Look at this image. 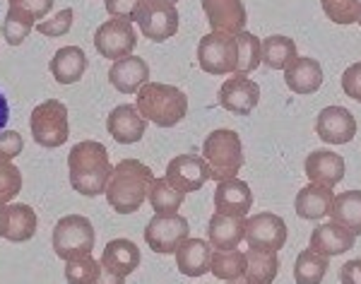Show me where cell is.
Segmentation results:
<instances>
[{"label":"cell","mask_w":361,"mask_h":284,"mask_svg":"<svg viewBox=\"0 0 361 284\" xmlns=\"http://www.w3.org/2000/svg\"><path fill=\"white\" fill-rule=\"evenodd\" d=\"M114 164L109 159V149L99 140H80L68 152L70 185L85 198L104 195L111 178Z\"/></svg>","instance_id":"obj_1"},{"label":"cell","mask_w":361,"mask_h":284,"mask_svg":"<svg viewBox=\"0 0 361 284\" xmlns=\"http://www.w3.org/2000/svg\"><path fill=\"white\" fill-rule=\"evenodd\" d=\"M152 181L154 173L147 164H142L140 159H133V156H126L114 166L104 195H106L109 205L118 214H133L147 200Z\"/></svg>","instance_id":"obj_2"},{"label":"cell","mask_w":361,"mask_h":284,"mask_svg":"<svg viewBox=\"0 0 361 284\" xmlns=\"http://www.w3.org/2000/svg\"><path fill=\"white\" fill-rule=\"evenodd\" d=\"M135 106L149 123L159 128H173L188 113V97L176 85L145 82L135 92Z\"/></svg>","instance_id":"obj_3"},{"label":"cell","mask_w":361,"mask_h":284,"mask_svg":"<svg viewBox=\"0 0 361 284\" xmlns=\"http://www.w3.org/2000/svg\"><path fill=\"white\" fill-rule=\"evenodd\" d=\"M202 159L207 161L209 173L214 181H226V178L238 176L243 166V142L241 135L231 128L212 130L202 142Z\"/></svg>","instance_id":"obj_4"},{"label":"cell","mask_w":361,"mask_h":284,"mask_svg":"<svg viewBox=\"0 0 361 284\" xmlns=\"http://www.w3.org/2000/svg\"><path fill=\"white\" fill-rule=\"evenodd\" d=\"M94 224L85 214H63L54 227V251L61 260H70L75 256H85V253L94 251Z\"/></svg>","instance_id":"obj_5"},{"label":"cell","mask_w":361,"mask_h":284,"mask_svg":"<svg viewBox=\"0 0 361 284\" xmlns=\"http://www.w3.org/2000/svg\"><path fill=\"white\" fill-rule=\"evenodd\" d=\"M29 128L32 137L42 147H61L70 137V121H68V106L61 99H46L34 106L29 116Z\"/></svg>","instance_id":"obj_6"},{"label":"cell","mask_w":361,"mask_h":284,"mask_svg":"<svg viewBox=\"0 0 361 284\" xmlns=\"http://www.w3.org/2000/svg\"><path fill=\"white\" fill-rule=\"evenodd\" d=\"M190 236V224L180 212H154L145 227V243L159 256L176 253V248Z\"/></svg>","instance_id":"obj_7"},{"label":"cell","mask_w":361,"mask_h":284,"mask_svg":"<svg viewBox=\"0 0 361 284\" xmlns=\"http://www.w3.org/2000/svg\"><path fill=\"white\" fill-rule=\"evenodd\" d=\"M140 32L149 42H166L178 32V10L176 3L169 0H142L135 10V17Z\"/></svg>","instance_id":"obj_8"},{"label":"cell","mask_w":361,"mask_h":284,"mask_svg":"<svg viewBox=\"0 0 361 284\" xmlns=\"http://www.w3.org/2000/svg\"><path fill=\"white\" fill-rule=\"evenodd\" d=\"M197 63L209 75L236 73V37L226 32H209L197 42Z\"/></svg>","instance_id":"obj_9"},{"label":"cell","mask_w":361,"mask_h":284,"mask_svg":"<svg viewBox=\"0 0 361 284\" xmlns=\"http://www.w3.org/2000/svg\"><path fill=\"white\" fill-rule=\"evenodd\" d=\"M135 46H137V34L133 29L130 20L111 17V20H104L94 32L97 54L109 58V61H118L123 56H130Z\"/></svg>","instance_id":"obj_10"},{"label":"cell","mask_w":361,"mask_h":284,"mask_svg":"<svg viewBox=\"0 0 361 284\" xmlns=\"http://www.w3.org/2000/svg\"><path fill=\"white\" fill-rule=\"evenodd\" d=\"M248 248L258 251H282L287 243V222L275 212H255L246 217V239Z\"/></svg>","instance_id":"obj_11"},{"label":"cell","mask_w":361,"mask_h":284,"mask_svg":"<svg viewBox=\"0 0 361 284\" xmlns=\"http://www.w3.org/2000/svg\"><path fill=\"white\" fill-rule=\"evenodd\" d=\"M164 178L180 193H195L212 178V173L202 154H176L166 164Z\"/></svg>","instance_id":"obj_12"},{"label":"cell","mask_w":361,"mask_h":284,"mask_svg":"<svg viewBox=\"0 0 361 284\" xmlns=\"http://www.w3.org/2000/svg\"><path fill=\"white\" fill-rule=\"evenodd\" d=\"M234 78H226L219 87V106L231 113L248 116L260 101V87L255 80L241 73H231Z\"/></svg>","instance_id":"obj_13"},{"label":"cell","mask_w":361,"mask_h":284,"mask_svg":"<svg viewBox=\"0 0 361 284\" xmlns=\"http://www.w3.org/2000/svg\"><path fill=\"white\" fill-rule=\"evenodd\" d=\"M316 135L328 144H347L357 135V118L345 106H325L316 116Z\"/></svg>","instance_id":"obj_14"},{"label":"cell","mask_w":361,"mask_h":284,"mask_svg":"<svg viewBox=\"0 0 361 284\" xmlns=\"http://www.w3.org/2000/svg\"><path fill=\"white\" fill-rule=\"evenodd\" d=\"M212 32L238 34L246 29L248 13L243 0H200Z\"/></svg>","instance_id":"obj_15"},{"label":"cell","mask_w":361,"mask_h":284,"mask_svg":"<svg viewBox=\"0 0 361 284\" xmlns=\"http://www.w3.org/2000/svg\"><path fill=\"white\" fill-rule=\"evenodd\" d=\"M106 130L116 142L133 144L142 140L145 130H147V118H142L135 104H118L106 116Z\"/></svg>","instance_id":"obj_16"},{"label":"cell","mask_w":361,"mask_h":284,"mask_svg":"<svg viewBox=\"0 0 361 284\" xmlns=\"http://www.w3.org/2000/svg\"><path fill=\"white\" fill-rule=\"evenodd\" d=\"M243 239H246V217L214 210L207 224L209 246L214 251H231V248H238Z\"/></svg>","instance_id":"obj_17"},{"label":"cell","mask_w":361,"mask_h":284,"mask_svg":"<svg viewBox=\"0 0 361 284\" xmlns=\"http://www.w3.org/2000/svg\"><path fill=\"white\" fill-rule=\"evenodd\" d=\"M109 82H111L121 94H135L145 82H149V66L142 56H123L114 61L109 68Z\"/></svg>","instance_id":"obj_18"},{"label":"cell","mask_w":361,"mask_h":284,"mask_svg":"<svg viewBox=\"0 0 361 284\" xmlns=\"http://www.w3.org/2000/svg\"><path fill=\"white\" fill-rule=\"evenodd\" d=\"M354 241H357V234L349 231L347 227L337 222H325V224H318L316 229L311 231V239H308V246L313 251H318L320 256H342V253L352 251L354 248Z\"/></svg>","instance_id":"obj_19"},{"label":"cell","mask_w":361,"mask_h":284,"mask_svg":"<svg viewBox=\"0 0 361 284\" xmlns=\"http://www.w3.org/2000/svg\"><path fill=\"white\" fill-rule=\"evenodd\" d=\"M304 169L308 181L335 188L345 178V159H342V154L333 152V149H313L306 156Z\"/></svg>","instance_id":"obj_20"},{"label":"cell","mask_w":361,"mask_h":284,"mask_svg":"<svg viewBox=\"0 0 361 284\" xmlns=\"http://www.w3.org/2000/svg\"><path fill=\"white\" fill-rule=\"evenodd\" d=\"M284 82L294 94H313L323 85V66L311 56H296L284 68Z\"/></svg>","instance_id":"obj_21"},{"label":"cell","mask_w":361,"mask_h":284,"mask_svg":"<svg viewBox=\"0 0 361 284\" xmlns=\"http://www.w3.org/2000/svg\"><path fill=\"white\" fill-rule=\"evenodd\" d=\"M250 207H253V193H250V185L246 181L234 176L217 183V188H214V210L217 212L246 217Z\"/></svg>","instance_id":"obj_22"},{"label":"cell","mask_w":361,"mask_h":284,"mask_svg":"<svg viewBox=\"0 0 361 284\" xmlns=\"http://www.w3.org/2000/svg\"><path fill=\"white\" fill-rule=\"evenodd\" d=\"M212 251L209 241L205 239H193L188 236L180 246L176 248V265L180 270V275L185 277H202L209 272V263H212Z\"/></svg>","instance_id":"obj_23"},{"label":"cell","mask_w":361,"mask_h":284,"mask_svg":"<svg viewBox=\"0 0 361 284\" xmlns=\"http://www.w3.org/2000/svg\"><path fill=\"white\" fill-rule=\"evenodd\" d=\"M90 68V58L80 46H63L49 61V70L58 85H75Z\"/></svg>","instance_id":"obj_24"},{"label":"cell","mask_w":361,"mask_h":284,"mask_svg":"<svg viewBox=\"0 0 361 284\" xmlns=\"http://www.w3.org/2000/svg\"><path fill=\"white\" fill-rule=\"evenodd\" d=\"M140 248L135 241L130 239H111L104 246L102 251V258H99V263H102V268H109L114 270L116 275H133L137 268H140Z\"/></svg>","instance_id":"obj_25"},{"label":"cell","mask_w":361,"mask_h":284,"mask_svg":"<svg viewBox=\"0 0 361 284\" xmlns=\"http://www.w3.org/2000/svg\"><path fill=\"white\" fill-rule=\"evenodd\" d=\"M333 188L330 185H320V183H308L304 188L296 193V200H294V210L299 214L301 219H323L328 217L330 212V205H333Z\"/></svg>","instance_id":"obj_26"},{"label":"cell","mask_w":361,"mask_h":284,"mask_svg":"<svg viewBox=\"0 0 361 284\" xmlns=\"http://www.w3.org/2000/svg\"><path fill=\"white\" fill-rule=\"evenodd\" d=\"M37 212L27 202H10L8 205V217H5V227L0 239H8L13 243L29 241L37 234Z\"/></svg>","instance_id":"obj_27"},{"label":"cell","mask_w":361,"mask_h":284,"mask_svg":"<svg viewBox=\"0 0 361 284\" xmlns=\"http://www.w3.org/2000/svg\"><path fill=\"white\" fill-rule=\"evenodd\" d=\"M279 256L277 251H258V248H248L246 251V284H272L279 272Z\"/></svg>","instance_id":"obj_28"},{"label":"cell","mask_w":361,"mask_h":284,"mask_svg":"<svg viewBox=\"0 0 361 284\" xmlns=\"http://www.w3.org/2000/svg\"><path fill=\"white\" fill-rule=\"evenodd\" d=\"M328 217L359 236L361 234V190L337 193L333 198V205H330Z\"/></svg>","instance_id":"obj_29"},{"label":"cell","mask_w":361,"mask_h":284,"mask_svg":"<svg viewBox=\"0 0 361 284\" xmlns=\"http://www.w3.org/2000/svg\"><path fill=\"white\" fill-rule=\"evenodd\" d=\"M330 268V258L320 256L311 246L296 256L294 263V282L296 284H320L325 280V272Z\"/></svg>","instance_id":"obj_30"},{"label":"cell","mask_w":361,"mask_h":284,"mask_svg":"<svg viewBox=\"0 0 361 284\" xmlns=\"http://www.w3.org/2000/svg\"><path fill=\"white\" fill-rule=\"evenodd\" d=\"M260 51H263V63L270 70H284V68L299 56L296 54V42L284 37V34L265 37L263 44H260Z\"/></svg>","instance_id":"obj_31"},{"label":"cell","mask_w":361,"mask_h":284,"mask_svg":"<svg viewBox=\"0 0 361 284\" xmlns=\"http://www.w3.org/2000/svg\"><path fill=\"white\" fill-rule=\"evenodd\" d=\"M209 272L222 282H238L246 275V253L231 248V251H212Z\"/></svg>","instance_id":"obj_32"},{"label":"cell","mask_w":361,"mask_h":284,"mask_svg":"<svg viewBox=\"0 0 361 284\" xmlns=\"http://www.w3.org/2000/svg\"><path fill=\"white\" fill-rule=\"evenodd\" d=\"M236 37V73L248 75L263 63V51H260V39L250 32H238Z\"/></svg>","instance_id":"obj_33"},{"label":"cell","mask_w":361,"mask_h":284,"mask_svg":"<svg viewBox=\"0 0 361 284\" xmlns=\"http://www.w3.org/2000/svg\"><path fill=\"white\" fill-rule=\"evenodd\" d=\"M147 200L154 212H178L185 200V193H180L178 188H173L166 178L154 176L152 185H149Z\"/></svg>","instance_id":"obj_34"},{"label":"cell","mask_w":361,"mask_h":284,"mask_svg":"<svg viewBox=\"0 0 361 284\" xmlns=\"http://www.w3.org/2000/svg\"><path fill=\"white\" fill-rule=\"evenodd\" d=\"M34 25H37V20H34L32 15H27V13H22V10L10 8L8 5V15H5L3 27L0 29H3L5 42H8L10 46H20L29 34H32Z\"/></svg>","instance_id":"obj_35"},{"label":"cell","mask_w":361,"mask_h":284,"mask_svg":"<svg viewBox=\"0 0 361 284\" xmlns=\"http://www.w3.org/2000/svg\"><path fill=\"white\" fill-rule=\"evenodd\" d=\"M102 270V263L92 258V253L66 260V282L68 284H94Z\"/></svg>","instance_id":"obj_36"},{"label":"cell","mask_w":361,"mask_h":284,"mask_svg":"<svg viewBox=\"0 0 361 284\" xmlns=\"http://www.w3.org/2000/svg\"><path fill=\"white\" fill-rule=\"evenodd\" d=\"M320 5L328 20H333L335 25H352L359 20L361 0H320Z\"/></svg>","instance_id":"obj_37"},{"label":"cell","mask_w":361,"mask_h":284,"mask_svg":"<svg viewBox=\"0 0 361 284\" xmlns=\"http://www.w3.org/2000/svg\"><path fill=\"white\" fill-rule=\"evenodd\" d=\"M73 17H75V10L73 8H63L58 10L56 15L51 17H44V20H39L34 29H37L39 34H44V37H63V34L70 32V27H73Z\"/></svg>","instance_id":"obj_38"},{"label":"cell","mask_w":361,"mask_h":284,"mask_svg":"<svg viewBox=\"0 0 361 284\" xmlns=\"http://www.w3.org/2000/svg\"><path fill=\"white\" fill-rule=\"evenodd\" d=\"M22 190V171L13 161L0 159V202H13Z\"/></svg>","instance_id":"obj_39"},{"label":"cell","mask_w":361,"mask_h":284,"mask_svg":"<svg viewBox=\"0 0 361 284\" xmlns=\"http://www.w3.org/2000/svg\"><path fill=\"white\" fill-rule=\"evenodd\" d=\"M22 147H25V140L17 130L3 128L0 130V159L13 161L17 154H22Z\"/></svg>","instance_id":"obj_40"},{"label":"cell","mask_w":361,"mask_h":284,"mask_svg":"<svg viewBox=\"0 0 361 284\" xmlns=\"http://www.w3.org/2000/svg\"><path fill=\"white\" fill-rule=\"evenodd\" d=\"M342 89L349 99L361 101V61L352 63L345 73H342Z\"/></svg>","instance_id":"obj_41"},{"label":"cell","mask_w":361,"mask_h":284,"mask_svg":"<svg viewBox=\"0 0 361 284\" xmlns=\"http://www.w3.org/2000/svg\"><path fill=\"white\" fill-rule=\"evenodd\" d=\"M10 8H17L22 10V13L32 15L34 20H44L46 15L51 13V8H54V0H10Z\"/></svg>","instance_id":"obj_42"},{"label":"cell","mask_w":361,"mask_h":284,"mask_svg":"<svg viewBox=\"0 0 361 284\" xmlns=\"http://www.w3.org/2000/svg\"><path fill=\"white\" fill-rule=\"evenodd\" d=\"M140 3H142V0H104L106 13L111 17H121V20H133Z\"/></svg>","instance_id":"obj_43"},{"label":"cell","mask_w":361,"mask_h":284,"mask_svg":"<svg viewBox=\"0 0 361 284\" xmlns=\"http://www.w3.org/2000/svg\"><path fill=\"white\" fill-rule=\"evenodd\" d=\"M340 282L342 284H361V258L347 260L340 268Z\"/></svg>","instance_id":"obj_44"},{"label":"cell","mask_w":361,"mask_h":284,"mask_svg":"<svg viewBox=\"0 0 361 284\" xmlns=\"http://www.w3.org/2000/svg\"><path fill=\"white\" fill-rule=\"evenodd\" d=\"M94 284H126V277L116 275V272L109 270V268H102V270H99V277H97Z\"/></svg>","instance_id":"obj_45"},{"label":"cell","mask_w":361,"mask_h":284,"mask_svg":"<svg viewBox=\"0 0 361 284\" xmlns=\"http://www.w3.org/2000/svg\"><path fill=\"white\" fill-rule=\"evenodd\" d=\"M8 121H10V104H8V99H5L3 92H0V130L8 125Z\"/></svg>","instance_id":"obj_46"},{"label":"cell","mask_w":361,"mask_h":284,"mask_svg":"<svg viewBox=\"0 0 361 284\" xmlns=\"http://www.w3.org/2000/svg\"><path fill=\"white\" fill-rule=\"evenodd\" d=\"M5 217H8V202H0V236H3Z\"/></svg>","instance_id":"obj_47"},{"label":"cell","mask_w":361,"mask_h":284,"mask_svg":"<svg viewBox=\"0 0 361 284\" xmlns=\"http://www.w3.org/2000/svg\"><path fill=\"white\" fill-rule=\"evenodd\" d=\"M226 284H246V282H226Z\"/></svg>","instance_id":"obj_48"},{"label":"cell","mask_w":361,"mask_h":284,"mask_svg":"<svg viewBox=\"0 0 361 284\" xmlns=\"http://www.w3.org/2000/svg\"><path fill=\"white\" fill-rule=\"evenodd\" d=\"M357 22H359V25H361V10H359V20H357Z\"/></svg>","instance_id":"obj_49"},{"label":"cell","mask_w":361,"mask_h":284,"mask_svg":"<svg viewBox=\"0 0 361 284\" xmlns=\"http://www.w3.org/2000/svg\"><path fill=\"white\" fill-rule=\"evenodd\" d=\"M169 3H178V0H169Z\"/></svg>","instance_id":"obj_50"}]
</instances>
